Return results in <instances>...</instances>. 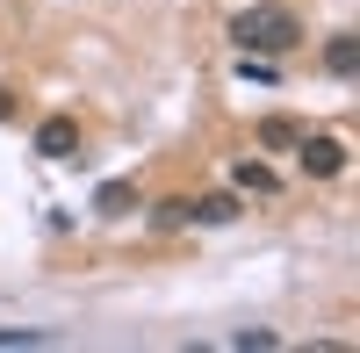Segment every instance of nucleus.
Listing matches in <instances>:
<instances>
[{"label":"nucleus","mask_w":360,"mask_h":353,"mask_svg":"<svg viewBox=\"0 0 360 353\" xmlns=\"http://www.w3.org/2000/svg\"><path fill=\"white\" fill-rule=\"evenodd\" d=\"M295 159H303L310 181H332V173H346V144H339V137H324V130H317V137L303 130V137H295Z\"/></svg>","instance_id":"obj_2"},{"label":"nucleus","mask_w":360,"mask_h":353,"mask_svg":"<svg viewBox=\"0 0 360 353\" xmlns=\"http://www.w3.org/2000/svg\"><path fill=\"white\" fill-rule=\"evenodd\" d=\"M15 346H51V332H37V325H0V353H15Z\"/></svg>","instance_id":"obj_9"},{"label":"nucleus","mask_w":360,"mask_h":353,"mask_svg":"<svg viewBox=\"0 0 360 353\" xmlns=\"http://www.w3.org/2000/svg\"><path fill=\"white\" fill-rule=\"evenodd\" d=\"M152 224H159V231H180V224H188V202H180V195H173V202H159Z\"/></svg>","instance_id":"obj_10"},{"label":"nucleus","mask_w":360,"mask_h":353,"mask_svg":"<svg viewBox=\"0 0 360 353\" xmlns=\"http://www.w3.org/2000/svg\"><path fill=\"white\" fill-rule=\"evenodd\" d=\"M0 123H15V94H8V86H0Z\"/></svg>","instance_id":"obj_12"},{"label":"nucleus","mask_w":360,"mask_h":353,"mask_svg":"<svg viewBox=\"0 0 360 353\" xmlns=\"http://www.w3.org/2000/svg\"><path fill=\"white\" fill-rule=\"evenodd\" d=\"M231 346H238V353H274V346H281V339H274V332H238V339H231Z\"/></svg>","instance_id":"obj_11"},{"label":"nucleus","mask_w":360,"mask_h":353,"mask_svg":"<svg viewBox=\"0 0 360 353\" xmlns=\"http://www.w3.org/2000/svg\"><path fill=\"white\" fill-rule=\"evenodd\" d=\"M231 188H238V195H274L281 173L266 166V159H238V166H231Z\"/></svg>","instance_id":"obj_5"},{"label":"nucleus","mask_w":360,"mask_h":353,"mask_svg":"<svg viewBox=\"0 0 360 353\" xmlns=\"http://www.w3.org/2000/svg\"><path fill=\"white\" fill-rule=\"evenodd\" d=\"M324 72L353 79V72H360V44H353V37H332V44H324Z\"/></svg>","instance_id":"obj_7"},{"label":"nucleus","mask_w":360,"mask_h":353,"mask_svg":"<svg viewBox=\"0 0 360 353\" xmlns=\"http://www.w3.org/2000/svg\"><path fill=\"white\" fill-rule=\"evenodd\" d=\"M94 210H101V217H130V210H137V188H130V181H101V188H94Z\"/></svg>","instance_id":"obj_6"},{"label":"nucleus","mask_w":360,"mask_h":353,"mask_svg":"<svg viewBox=\"0 0 360 353\" xmlns=\"http://www.w3.org/2000/svg\"><path fill=\"white\" fill-rule=\"evenodd\" d=\"M295 137H303V123H288V115H266V123H259L266 152H295Z\"/></svg>","instance_id":"obj_8"},{"label":"nucleus","mask_w":360,"mask_h":353,"mask_svg":"<svg viewBox=\"0 0 360 353\" xmlns=\"http://www.w3.org/2000/svg\"><path fill=\"white\" fill-rule=\"evenodd\" d=\"M231 37H238V51H295L303 44V22H295V8H281V0H259V8H245L231 22Z\"/></svg>","instance_id":"obj_1"},{"label":"nucleus","mask_w":360,"mask_h":353,"mask_svg":"<svg viewBox=\"0 0 360 353\" xmlns=\"http://www.w3.org/2000/svg\"><path fill=\"white\" fill-rule=\"evenodd\" d=\"M37 152L44 159H72L79 152V123H72V115H44V123H37Z\"/></svg>","instance_id":"obj_3"},{"label":"nucleus","mask_w":360,"mask_h":353,"mask_svg":"<svg viewBox=\"0 0 360 353\" xmlns=\"http://www.w3.org/2000/svg\"><path fill=\"white\" fill-rule=\"evenodd\" d=\"M245 217V202H238L231 188H217V195H195L188 202V224H238Z\"/></svg>","instance_id":"obj_4"}]
</instances>
